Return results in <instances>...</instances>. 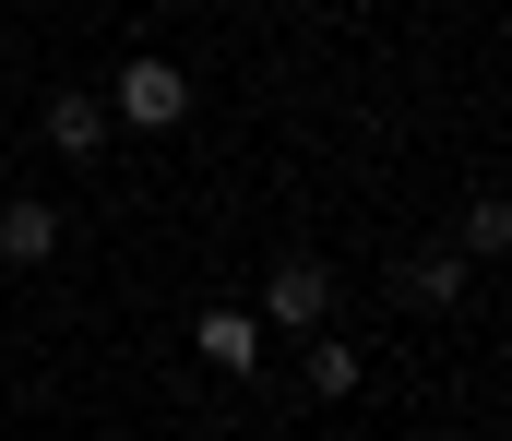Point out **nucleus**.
I'll return each mask as SVG.
<instances>
[{"instance_id":"f257e3e1","label":"nucleus","mask_w":512,"mask_h":441,"mask_svg":"<svg viewBox=\"0 0 512 441\" xmlns=\"http://www.w3.org/2000/svg\"><path fill=\"white\" fill-rule=\"evenodd\" d=\"M108 120H131V132H179V120H191V72H179V60H155V48H143V60H120Z\"/></svg>"},{"instance_id":"f03ea898","label":"nucleus","mask_w":512,"mask_h":441,"mask_svg":"<svg viewBox=\"0 0 512 441\" xmlns=\"http://www.w3.org/2000/svg\"><path fill=\"white\" fill-rule=\"evenodd\" d=\"M274 322H286V334H322V322H334V263H322V251H286V263L262 275V334H274Z\"/></svg>"},{"instance_id":"7ed1b4c3","label":"nucleus","mask_w":512,"mask_h":441,"mask_svg":"<svg viewBox=\"0 0 512 441\" xmlns=\"http://www.w3.org/2000/svg\"><path fill=\"white\" fill-rule=\"evenodd\" d=\"M393 298H405V310H453V298H465V251H405V263H393Z\"/></svg>"},{"instance_id":"20e7f679","label":"nucleus","mask_w":512,"mask_h":441,"mask_svg":"<svg viewBox=\"0 0 512 441\" xmlns=\"http://www.w3.org/2000/svg\"><path fill=\"white\" fill-rule=\"evenodd\" d=\"M48 251H60V203L12 191V203H0V263H48Z\"/></svg>"},{"instance_id":"39448f33","label":"nucleus","mask_w":512,"mask_h":441,"mask_svg":"<svg viewBox=\"0 0 512 441\" xmlns=\"http://www.w3.org/2000/svg\"><path fill=\"white\" fill-rule=\"evenodd\" d=\"M36 132H48L60 155H96L120 120H108V96H48V108H36Z\"/></svg>"},{"instance_id":"423d86ee","label":"nucleus","mask_w":512,"mask_h":441,"mask_svg":"<svg viewBox=\"0 0 512 441\" xmlns=\"http://www.w3.org/2000/svg\"><path fill=\"white\" fill-rule=\"evenodd\" d=\"M298 394L346 406V394H358V346H346V334H310V358H298Z\"/></svg>"},{"instance_id":"0eeeda50","label":"nucleus","mask_w":512,"mask_h":441,"mask_svg":"<svg viewBox=\"0 0 512 441\" xmlns=\"http://www.w3.org/2000/svg\"><path fill=\"white\" fill-rule=\"evenodd\" d=\"M203 358L215 370H262V310H203Z\"/></svg>"},{"instance_id":"6e6552de","label":"nucleus","mask_w":512,"mask_h":441,"mask_svg":"<svg viewBox=\"0 0 512 441\" xmlns=\"http://www.w3.org/2000/svg\"><path fill=\"white\" fill-rule=\"evenodd\" d=\"M512 239V203L501 191H477V203H465V251H477V263H489V251H501Z\"/></svg>"}]
</instances>
